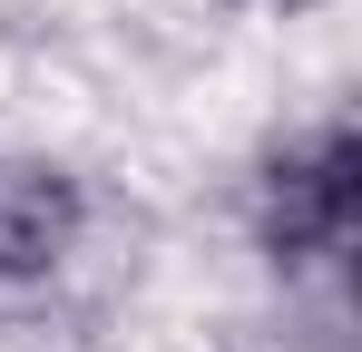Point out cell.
<instances>
[{
	"label": "cell",
	"mask_w": 362,
	"mask_h": 352,
	"mask_svg": "<svg viewBox=\"0 0 362 352\" xmlns=\"http://www.w3.org/2000/svg\"><path fill=\"white\" fill-rule=\"evenodd\" d=\"M245 245L284 293H343L362 245V137L353 117H303L245 167Z\"/></svg>",
	"instance_id": "6da1fadb"
},
{
	"label": "cell",
	"mask_w": 362,
	"mask_h": 352,
	"mask_svg": "<svg viewBox=\"0 0 362 352\" xmlns=\"http://www.w3.org/2000/svg\"><path fill=\"white\" fill-rule=\"evenodd\" d=\"M98 245V186L49 147H0V303H30L78 274Z\"/></svg>",
	"instance_id": "7a4b0ae2"
}]
</instances>
